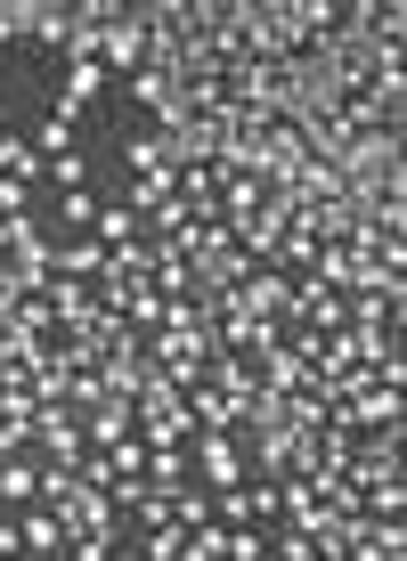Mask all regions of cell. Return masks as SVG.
<instances>
[{
  "instance_id": "cell-1",
  "label": "cell",
  "mask_w": 407,
  "mask_h": 561,
  "mask_svg": "<svg viewBox=\"0 0 407 561\" xmlns=\"http://www.w3.org/2000/svg\"><path fill=\"white\" fill-rule=\"evenodd\" d=\"M99 66L114 82H131V73L147 66V16L139 9H106V33H99Z\"/></svg>"
},
{
  "instance_id": "cell-2",
  "label": "cell",
  "mask_w": 407,
  "mask_h": 561,
  "mask_svg": "<svg viewBox=\"0 0 407 561\" xmlns=\"http://www.w3.org/2000/svg\"><path fill=\"white\" fill-rule=\"evenodd\" d=\"M221 318H294V277H278V268H245V285L228 294Z\"/></svg>"
},
{
  "instance_id": "cell-3",
  "label": "cell",
  "mask_w": 407,
  "mask_h": 561,
  "mask_svg": "<svg viewBox=\"0 0 407 561\" xmlns=\"http://www.w3.org/2000/svg\"><path fill=\"white\" fill-rule=\"evenodd\" d=\"M188 448H196L204 489H245V439H237V432H196Z\"/></svg>"
},
{
  "instance_id": "cell-4",
  "label": "cell",
  "mask_w": 407,
  "mask_h": 561,
  "mask_svg": "<svg viewBox=\"0 0 407 561\" xmlns=\"http://www.w3.org/2000/svg\"><path fill=\"white\" fill-rule=\"evenodd\" d=\"M33 448L42 463H82V415L57 399V408H33Z\"/></svg>"
},
{
  "instance_id": "cell-5",
  "label": "cell",
  "mask_w": 407,
  "mask_h": 561,
  "mask_svg": "<svg viewBox=\"0 0 407 561\" xmlns=\"http://www.w3.org/2000/svg\"><path fill=\"white\" fill-rule=\"evenodd\" d=\"M57 529H66V546H74V537H106V546H114L123 513H114V496H106V489H90V480H82V496H74V505L57 513Z\"/></svg>"
},
{
  "instance_id": "cell-6",
  "label": "cell",
  "mask_w": 407,
  "mask_h": 561,
  "mask_svg": "<svg viewBox=\"0 0 407 561\" xmlns=\"http://www.w3.org/2000/svg\"><path fill=\"white\" fill-rule=\"evenodd\" d=\"M49 277H74V285H99L106 277V244L99 237H49Z\"/></svg>"
},
{
  "instance_id": "cell-7",
  "label": "cell",
  "mask_w": 407,
  "mask_h": 561,
  "mask_svg": "<svg viewBox=\"0 0 407 561\" xmlns=\"http://www.w3.org/2000/svg\"><path fill=\"white\" fill-rule=\"evenodd\" d=\"M123 439H139V415H131V399H99V408L82 415V448H123Z\"/></svg>"
},
{
  "instance_id": "cell-8",
  "label": "cell",
  "mask_w": 407,
  "mask_h": 561,
  "mask_svg": "<svg viewBox=\"0 0 407 561\" xmlns=\"http://www.w3.org/2000/svg\"><path fill=\"white\" fill-rule=\"evenodd\" d=\"M90 99H114V73H106V66H66V82H57V106L82 114Z\"/></svg>"
},
{
  "instance_id": "cell-9",
  "label": "cell",
  "mask_w": 407,
  "mask_h": 561,
  "mask_svg": "<svg viewBox=\"0 0 407 561\" xmlns=\"http://www.w3.org/2000/svg\"><path fill=\"white\" fill-rule=\"evenodd\" d=\"M16 546H25V561H49V553H66V529H57V513L25 505V520H16Z\"/></svg>"
},
{
  "instance_id": "cell-10",
  "label": "cell",
  "mask_w": 407,
  "mask_h": 561,
  "mask_svg": "<svg viewBox=\"0 0 407 561\" xmlns=\"http://www.w3.org/2000/svg\"><path fill=\"white\" fill-rule=\"evenodd\" d=\"M9 277H16V294H42L49 285V237H25L9 253Z\"/></svg>"
},
{
  "instance_id": "cell-11",
  "label": "cell",
  "mask_w": 407,
  "mask_h": 561,
  "mask_svg": "<svg viewBox=\"0 0 407 561\" xmlns=\"http://www.w3.org/2000/svg\"><path fill=\"white\" fill-rule=\"evenodd\" d=\"M90 237H99L106 253H114V244H147V228H139V211H131V204H99V220H90Z\"/></svg>"
},
{
  "instance_id": "cell-12",
  "label": "cell",
  "mask_w": 407,
  "mask_h": 561,
  "mask_svg": "<svg viewBox=\"0 0 407 561\" xmlns=\"http://www.w3.org/2000/svg\"><path fill=\"white\" fill-rule=\"evenodd\" d=\"M139 480H147L155 496H180L188 489V448H147V472Z\"/></svg>"
},
{
  "instance_id": "cell-13",
  "label": "cell",
  "mask_w": 407,
  "mask_h": 561,
  "mask_svg": "<svg viewBox=\"0 0 407 561\" xmlns=\"http://www.w3.org/2000/svg\"><path fill=\"white\" fill-rule=\"evenodd\" d=\"M188 415H196V432H237V408H228L212 382H196V391H188Z\"/></svg>"
},
{
  "instance_id": "cell-14",
  "label": "cell",
  "mask_w": 407,
  "mask_h": 561,
  "mask_svg": "<svg viewBox=\"0 0 407 561\" xmlns=\"http://www.w3.org/2000/svg\"><path fill=\"white\" fill-rule=\"evenodd\" d=\"M33 489H42V463H25V456L0 463V505H33Z\"/></svg>"
},
{
  "instance_id": "cell-15",
  "label": "cell",
  "mask_w": 407,
  "mask_h": 561,
  "mask_svg": "<svg viewBox=\"0 0 407 561\" xmlns=\"http://www.w3.org/2000/svg\"><path fill=\"white\" fill-rule=\"evenodd\" d=\"M33 171H42V154H33V139L0 130V180H25V187H33Z\"/></svg>"
},
{
  "instance_id": "cell-16",
  "label": "cell",
  "mask_w": 407,
  "mask_h": 561,
  "mask_svg": "<svg viewBox=\"0 0 407 561\" xmlns=\"http://www.w3.org/2000/svg\"><path fill=\"white\" fill-rule=\"evenodd\" d=\"M33 9H42V0H0V49L33 42Z\"/></svg>"
},
{
  "instance_id": "cell-17",
  "label": "cell",
  "mask_w": 407,
  "mask_h": 561,
  "mask_svg": "<svg viewBox=\"0 0 407 561\" xmlns=\"http://www.w3.org/2000/svg\"><path fill=\"white\" fill-rule=\"evenodd\" d=\"M33 154H74V114H66V106L42 114V130H33Z\"/></svg>"
},
{
  "instance_id": "cell-18",
  "label": "cell",
  "mask_w": 407,
  "mask_h": 561,
  "mask_svg": "<svg viewBox=\"0 0 407 561\" xmlns=\"http://www.w3.org/2000/svg\"><path fill=\"white\" fill-rule=\"evenodd\" d=\"M123 163L139 171V180H147V171H171V163H163V139H155V130H139V139H123Z\"/></svg>"
},
{
  "instance_id": "cell-19",
  "label": "cell",
  "mask_w": 407,
  "mask_h": 561,
  "mask_svg": "<svg viewBox=\"0 0 407 561\" xmlns=\"http://www.w3.org/2000/svg\"><path fill=\"white\" fill-rule=\"evenodd\" d=\"M245 513H253V529L278 520V480H245Z\"/></svg>"
},
{
  "instance_id": "cell-20",
  "label": "cell",
  "mask_w": 407,
  "mask_h": 561,
  "mask_svg": "<svg viewBox=\"0 0 407 561\" xmlns=\"http://www.w3.org/2000/svg\"><path fill=\"white\" fill-rule=\"evenodd\" d=\"M171 520H180V529H204V520H212V489H204V496L180 489V496H171Z\"/></svg>"
},
{
  "instance_id": "cell-21",
  "label": "cell",
  "mask_w": 407,
  "mask_h": 561,
  "mask_svg": "<svg viewBox=\"0 0 407 561\" xmlns=\"http://www.w3.org/2000/svg\"><path fill=\"white\" fill-rule=\"evenodd\" d=\"M188 553V529L180 520H163V529H147V561H180Z\"/></svg>"
},
{
  "instance_id": "cell-22",
  "label": "cell",
  "mask_w": 407,
  "mask_h": 561,
  "mask_svg": "<svg viewBox=\"0 0 407 561\" xmlns=\"http://www.w3.org/2000/svg\"><path fill=\"white\" fill-rule=\"evenodd\" d=\"M49 180H57V196H74V187H90V163L82 154H49Z\"/></svg>"
},
{
  "instance_id": "cell-23",
  "label": "cell",
  "mask_w": 407,
  "mask_h": 561,
  "mask_svg": "<svg viewBox=\"0 0 407 561\" xmlns=\"http://www.w3.org/2000/svg\"><path fill=\"white\" fill-rule=\"evenodd\" d=\"M99 220V204H90V187H74V196H57V228H90Z\"/></svg>"
},
{
  "instance_id": "cell-24",
  "label": "cell",
  "mask_w": 407,
  "mask_h": 561,
  "mask_svg": "<svg viewBox=\"0 0 407 561\" xmlns=\"http://www.w3.org/2000/svg\"><path fill=\"white\" fill-rule=\"evenodd\" d=\"M99 399H106V382H99V375H74V382H66V408H74V415H90Z\"/></svg>"
},
{
  "instance_id": "cell-25",
  "label": "cell",
  "mask_w": 407,
  "mask_h": 561,
  "mask_svg": "<svg viewBox=\"0 0 407 561\" xmlns=\"http://www.w3.org/2000/svg\"><path fill=\"white\" fill-rule=\"evenodd\" d=\"M25 204H33L25 180H0V220H25Z\"/></svg>"
},
{
  "instance_id": "cell-26",
  "label": "cell",
  "mask_w": 407,
  "mask_h": 561,
  "mask_svg": "<svg viewBox=\"0 0 407 561\" xmlns=\"http://www.w3.org/2000/svg\"><path fill=\"white\" fill-rule=\"evenodd\" d=\"M0 561H25V546H16V520H0Z\"/></svg>"
}]
</instances>
